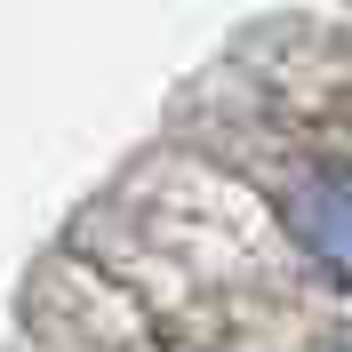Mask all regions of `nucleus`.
Here are the masks:
<instances>
[{
    "mask_svg": "<svg viewBox=\"0 0 352 352\" xmlns=\"http://www.w3.org/2000/svg\"><path fill=\"white\" fill-rule=\"evenodd\" d=\"M248 200L264 208L272 241L320 272L329 288H352V144L329 136H272L241 168Z\"/></svg>",
    "mask_w": 352,
    "mask_h": 352,
    "instance_id": "f257e3e1",
    "label": "nucleus"
}]
</instances>
